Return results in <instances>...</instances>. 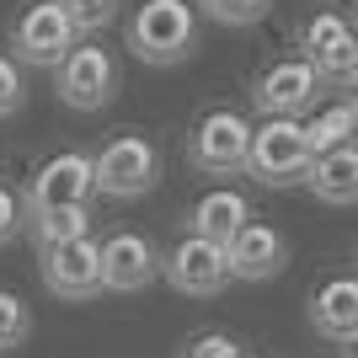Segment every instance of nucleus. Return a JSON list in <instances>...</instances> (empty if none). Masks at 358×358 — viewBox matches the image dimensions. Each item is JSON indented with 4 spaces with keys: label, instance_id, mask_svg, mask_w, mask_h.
I'll return each mask as SVG.
<instances>
[{
    "label": "nucleus",
    "instance_id": "obj_18",
    "mask_svg": "<svg viewBox=\"0 0 358 358\" xmlns=\"http://www.w3.org/2000/svg\"><path fill=\"white\" fill-rule=\"evenodd\" d=\"M343 38H353V27H348V16H343V11H315L310 22L299 27V59L315 64L331 43H343Z\"/></svg>",
    "mask_w": 358,
    "mask_h": 358
},
{
    "label": "nucleus",
    "instance_id": "obj_1",
    "mask_svg": "<svg viewBox=\"0 0 358 358\" xmlns=\"http://www.w3.org/2000/svg\"><path fill=\"white\" fill-rule=\"evenodd\" d=\"M129 54L139 64L171 70L198 54V11L193 0H145L129 16Z\"/></svg>",
    "mask_w": 358,
    "mask_h": 358
},
{
    "label": "nucleus",
    "instance_id": "obj_17",
    "mask_svg": "<svg viewBox=\"0 0 358 358\" xmlns=\"http://www.w3.org/2000/svg\"><path fill=\"white\" fill-rule=\"evenodd\" d=\"M22 224L32 230L38 246H59V241L91 236V209H48V214H27Z\"/></svg>",
    "mask_w": 358,
    "mask_h": 358
},
{
    "label": "nucleus",
    "instance_id": "obj_16",
    "mask_svg": "<svg viewBox=\"0 0 358 358\" xmlns=\"http://www.w3.org/2000/svg\"><path fill=\"white\" fill-rule=\"evenodd\" d=\"M353 129H358V107L348 102H327V107H315L310 118L299 123V134H305V150H310V161L315 155H327V150L337 145H353Z\"/></svg>",
    "mask_w": 358,
    "mask_h": 358
},
{
    "label": "nucleus",
    "instance_id": "obj_15",
    "mask_svg": "<svg viewBox=\"0 0 358 358\" xmlns=\"http://www.w3.org/2000/svg\"><path fill=\"white\" fill-rule=\"evenodd\" d=\"M252 220V203L236 193V187H209V193L193 203V214H187V236H203L214 241V246H230V236H236L241 224Z\"/></svg>",
    "mask_w": 358,
    "mask_h": 358
},
{
    "label": "nucleus",
    "instance_id": "obj_8",
    "mask_svg": "<svg viewBox=\"0 0 358 358\" xmlns=\"http://www.w3.org/2000/svg\"><path fill=\"white\" fill-rule=\"evenodd\" d=\"M246 139H252V123L230 107H214V113L198 118L193 139H187V161L209 177H236L246 166Z\"/></svg>",
    "mask_w": 358,
    "mask_h": 358
},
{
    "label": "nucleus",
    "instance_id": "obj_23",
    "mask_svg": "<svg viewBox=\"0 0 358 358\" xmlns=\"http://www.w3.org/2000/svg\"><path fill=\"white\" fill-rule=\"evenodd\" d=\"M22 102H27V80H22V70H16V59L0 54V118L22 113Z\"/></svg>",
    "mask_w": 358,
    "mask_h": 358
},
{
    "label": "nucleus",
    "instance_id": "obj_10",
    "mask_svg": "<svg viewBox=\"0 0 358 358\" xmlns=\"http://www.w3.org/2000/svg\"><path fill=\"white\" fill-rule=\"evenodd\" d=\"M315 91H321V80L305 59H273L252 80V102L262 118H299L315 107Z\"/></svg>",
    "mask_w": 358,
    "mask_h": 358
},
{
    "label": "nucleus",
    "instance_id": "obj_22",
    "mask_svg": "<svg viewBox=\"0 0 358 358\" xmlns=\"http://www.w3.org/2000/svg\"><path fill=\"white\" fill-rule=\"evenodd\" d=\"M177 358H246V348L230 331H198V337H187V348Z\"/></svg>",
    "mask_w": 358,
    "mask_h": 358
},
{
    "label": "nucleus",
    "instance_id": "obj_6",
    "mask_svg": "<svg viewBox=\"0 0 358 358\" xmlns=\"http://www.w3.org/2000/svg\"><path fill=\"white\" fill-rule=\"evenodd\" d=\"M80 43L70 27V16H64L59 0H32L27 11L11 22V48L22 64H38V70H54V64Z\"/></svg>",
    "mask_w": 358,
    "mask_h": 358
},
{
    "label": "nucleus",
    "instance_id": "obj_19",
    "mask_svg": "<svg viewBox=\"0 0 358 358\" xmlns=\"http://www.w3.org/2000/svg\"><path fill=\"white\" fill-rule=\"evenodd\" d=\"M59 6H64V16H70L75 38H96L102 27L118 22V6H123V0H59Z\"/></svg>",
    "mask_w": 358,
    "mask_h": 358
},
{
    "label": "nucleus",
    "instance_id": "obj_21",
    "mask_svg": "<svg viewBox=\"0 0 358 358\" xmlns=\"http://www.w3.org/2000/svg\"><path fill=\"white\" fill-rule=\"evenodd\" d=\"M32 337V310L16 289H0V353L6 348H22Z\"/></svg>",
    "mask_w": 358,
    "mask_h": 358
},
{
    "label": "nucleus",
    "instance_id": "obj_2",
    "mask_svg": "<svg viewBox=\"0 0 358 358\" xmlns=\"http://www.w3.org/2000/svg\"><path fill=\"white\" fill-rule=\"evenodd\" d=\"M91 177H96V193L118 198V203H134L145 198L155 182H161V150L145 134H113L96 155H91Z\"/></svg>",
    "mask_w": 358,
    "mask_h": 358
},
{
    "label": "nucleus",
    "instance_id": "obj_24",
    "mask_svg": "<svg viewBox=\"0 0 358 358\" xmlns=\"http://www.w3.org/2000/svg\"><path fill=\"white\" fill-rule=\"evenodd\" d=\"M16 230H22V198L11 187H0V246L16 241Z\"/></svg>",
    "mask_w": 358,
    "mask_h": 358
},
{
    "label": "nucleus",
    "instance_id": "obj_11",
    "mask_svg": "<svg viewBox=\"0 0 358 358\" xmlns=\"http://www.w3.org/2000/svg\"><path fill=\"white\" fill-rule=\"evenodd\" d=\"M224 268H230V278H241V284H268V278H278V273L289 268V241L273 230V224L262 220H246L230 236V246H224Z\"/></svg>",
    "mask_w": 358,
    "mask_h": 358
},
{
    "label": "nucleus",
    "instance_id": "obj_13",
    "mask_svg": "<svg viewBox=\"0 0 358 358\" xmlns=\"http://www.w3.org/2000/svg\"><path fill=\"white\" fill-rule=\"evenodd\" d=\"M310 327L327 343H358V284L353 278H331L327 289L310 294Z\"/></svg>",
    "mask_w": 358,
    "mask_h": 358
},
{
    "label": "nucleus",
    "instance_id": "obj_7",
    "mask_svg": "<svg viewBox=\"0 0 358 358\" xmlns=\"http://www.w3.org/2000/svg\"><path fill=\"white\" fill-rule=\"evenodd\" d=\"M38 273H43V289L59 299H96L102 294V252L96 241H59V246H38Z\"/></svg>",
    "mask_w": 358,
    "mask_h": 358
},
{
    "label": "nucleus",
    "instance_id": "obj_20",
    "mask_svg": "<svg viewBox=\"0 0 358 358\" xmlns=\"http://www.w3.org/2000/svg\"><path fill=\"white\" fill-rule=\"evenodd\" d=\"M193 11H203L220 27H252L273 11V0H193Z\"/></svg>",
    "mask_w": 358,
    "mask_h": 358
},
{
    "label": "nucleus",
    "instance_id": "obj_12",
    "mask_svg": "<svg viewBox=\"0 0 358 358\" xmlns=\"http://www.w3.org/2000/svg\"><path fill=\"white\" fill-rule=\"evenodd\" d=\"M96 252H102V289L134 294V289H150L161 278V252L139 230H118V236L96 241Z\"/></svg>",
    "mask_w": 358,
    "mask_h": 358
},
{
    "label": "nucleus",
    "instance_id": "obj_3",
    "mask_svg": "<svg viewBox=\"0 0 358 358\" xmlns=\"http://www.w3.org/2000/svg\"><path fill=\"white\" fill-rule=\"evenodd\" d=\"M310 166V150L299 134V118H262L246 139V177L262 182V187H294Z\"/></svg>",
    "mask_w": 358,
    "mask_h": 358
},
{
    "label": "nucleus",
    "instance_id": "obj_5",
    "mask_svg": "<svg viewBox=\"0 0 358 358\" xmlns=\"http://www.w3.org/2000/svg\"><path fill=\"white\" fill-rule=\"evenodd\" d=\"M54 91L75 113H102L118 96V59L102 43H75L59 64H54Z\"/></svg>",
    "mask_w": 358,
    "mask_h": 358
},
{
    "label": "nucleus",
    "instance_id": "obj_14",
    "mask_svg": "<svg viewBox=\"0 0 358 358\" xmlns=\"http://www.w3.org/2000/svg\"><path fill=\"white\" fill-rule=\"evenodd\" d=\"M305 187H310L321 203H331V209H348L358 198V150L353 145H337L327 150V155H315L310 166H305Z\"/></svg>",
    "mask_w": 358,
    "mask_h": 358
},
{
    "label": "nucleus",
    "instance_id": "obj_4",
    "mask_svg": "<svg viewBox=\"0 0 358 358\" xmlns=\"http://www.w3.org/2000/svg\"><path fill=\"white\" fill-rule=\"evenodd\" d=\"M96 198V177H91V155L86 150H59L32 171L27 193H22V220L48 209H91Z\"/></svg>",
    "mask_w": 358,
    "mask_h": 358
},
{
    "label": "nucleus",
    "instance_id": "obj_9",
    "mask_svg": "<svg viewBox=\"0 0 358 358\" xmlns=\"http://www.w3.org/2000/svg\"><path fill=\"white\" fill-rule=\"evenodd\" d=\"M161 273L166 284L177 289V294H193V299H209L230 284V268H224V246L203 236H182L171 252L161 257Z\"/></svg>",
    "mask_w": 358,
    "mask_h": 358
}]
</instances>
